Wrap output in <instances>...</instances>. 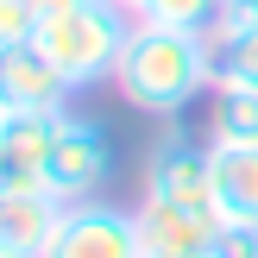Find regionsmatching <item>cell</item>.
Masks as SVG:
<instances>
[{
    "instance_id": "obj_5",
    "label": "cell",
    "mask_w": 258,
    "mask_h": 258,
    "mask_svg": "<svg viewBox=\"0 0 258 258\" xmlns=\"http://www.w3.org/2000/svg\"><path fill=\"white\" fill-rule=\"evenodd\" d=\"M145 196H164V202H183V208H208L214 214L208 139H189L183 126H170V133L145 151Z\"/></svg>"
},
{
    "instance_id": "obj_9",
    "label": "cell",
    "mask_w": 258,
    "mask_h": 258,
    "mask_svg": "<svg viewBox=\"0 0 258 258\" xmlns=\"http://www.w3.org/2000/svg\"><path fill=\"white\" fill-rule=\"evenodd\" d=\"M208 170H214V214L233 227H258V145L208 139Z\"/></svg>"
},
{
    "instance_id": "obj_1",
    "label": "cell",
    "mask_w": 258,
    "mask_h": 258,
    "mask_svg": "<svg viewBox=\"0 0 258 258\" xmlns=\"http://www.w3.org/2000/svg\"><path fill=\"white\" fill-rule=\"evenodd\" d=\"M113 88L126 107L176 120L196 95H214V38L183 32V25H158V19H133Z\"/></svg>"
},
{
    "instance_id": "obj_4",
    "label": "cell",
    "mask_w": 258,
    "mask_h": 258,
    "mask_svg": "<svg viewBox=\"0 0 258 258\" xmlns=\"http://www.w3.org/2000/svg\"><path fill=\"white\" fill-rule=\"evenodd\" d=\"M107 170H113L107 133H101L95 120H82V113H63L57 145H50V176H44V189H50L57 202H95V189L107 183Z\"/></svg>"
},
{
    "instance_id": "obj_2",
    "label": "cell",
    "mask_w": 258,
    "mask_h": 258,
    "mask_svg": "<svg viewBox=\"0 0 258 258\" xmlns=\"http://www.w3.org/2000/svg\"><path fill=\"white\" fill-rule=\"evenodd\" d=\"M126 38H133V13H126L120 0H82V7L50 13V19L38 25V50L57 63V76L70 88L113 82Z\"/></svg>"
},
{
    "instance_id": "obj_13",
    "label": "cell",
    "mask_w": 258,
    "mask_h": 258,
    "mask_svg": "<svg viewBox=\"0 0 258 258\" xmlns=\"http://www.w3.org/2000/svg\"><path fill=\"white\" fill-rule=\"evenodd\" d=\"M38 25H44L38 0H0V50H13V44H38Z\"/></svg>"
},
{
    "instance_id": "obj_11",
    "label": "cell",
    "mask_w": 258,
    "mask_h": 258,
    "mask_svg": "<svg viewBox=\"0 0 258 258\" xmlns=\"http://www.w3.org/2000/svg\"><path fill=\"white\" fill-rule=\"evenodd\" d=\"M208 139H214V145H258V88H239V82H214Z\"/></svg>"
},
{
    "instance_id": "obj_7",
    "label": "cell",
    "mask_w": 258,
    "mask_h": 258,
    "mask_svg": "<svg viewBox=\"0 0 258 258\" xmlns=\"http://www.w3.org/2000/svg\"><path fill=\"white\" fill-rule=\"evenodd\" d=\"M139 239H145V258H208L214 239H221V214L208 208H183V202L164 196H139Z\"/></svg>"
},
{
    "instance_id": "obj_12",
    "label": "cell",
    "mask_w": 258,
    "mask_h": 258,
    "mask_svg": "<svg viewBox=\"0 0 258 258\" xmlns=\"http://www.w3.org/2000/svg\"><path fill=\"white\" fill-rule=\"evenodd\" d=\"M227 0H151L139 19H158V25H183V32H208L214 19H221Z\"/></svg>"
},
{
    "instance_id": "obj_6",
    "label": "cell",
    "mask_w": 258,
    "mask_h": 258,
    "mask_svg": "<svg viewBox=\"0 0 258 258\" xmlns=\"http://www.w3.org/2000/svg\"><path fill=\"white\" fill-rule=\"evenodd\" d=\"M63 113H0V189H13V196H50L44 176H50V145H57Z\"/></svg>"
},
{
    "instance_id": "obj_8",
    "label": "cell",
    "mask_w": 258,
    "mask_h": 258,
    "mask_svg": "<svg viewBox=\"0 0 258 258\" xmlns=\"http://www.w3.org/2000/svg\"><path fill=\"white\" fill-rule=\"evenodd\" d=\"M76 88L57 76V63L38 44L0 50V113H63Z\"/></svg>"
},
{
    "instance_id": "obj_14",
    "label": "cell",
    "mask_w": 258,
    "mask_h": 258,
    "mask_svg": "<svg viewBox=\"0 0 258 258\" xmlns=\"http://www.w3.org/2000/svg\"><path fill=\"white\" fill-rule=\"evenodd\" d=\"M120 7H126V13H133V19H139V13H145V7H151V0H120Z\"/></svg>"
},
{
    "instance_id": "obj_3",
    "label": "cell",
    "mask_w": 258,
    "mask_h": 258,
    "mask_svg": "<svg viewBox=\"0 0 258 258\" xmlns=\"http://www.w3.org/2000/svg\"><path fill=\"white\" fill-rule=\"evenodd\" d=\"M44 258H145L139 214L133 208H113V202H101V196L95 202H70Z\"/></svg>"
},
{
    "instance_id": "obj_10",
    "label": "cell",
    "mask_w": 258,
    "mask_h": 258,
    "mask_svg": "<svg viewBox=\"0 0 258 258\" xmlns=\"http://www.w3.org/2000/svg\"><path fill=\"white\" fill-rule=\"evenodd\" d=\"M63 208L70 202H57V196H13V189H0V252L44 258L57 227H63Z\"/></svg>"
},
{
    "instance_id": "obj_15",
    "label": "cell",
    "mask_w": 258,
    "mask_h": 258,
    "mask_svg": "<svg viewBox=\"0 0 258 258\" xmlns=\"http://www.w3.org/2000/svg\"><path fill=\"white\" fill-rule=\"evenodd\" d=\"M0 258H13V252H0Z\"/></svg>"
}]
</instances>
